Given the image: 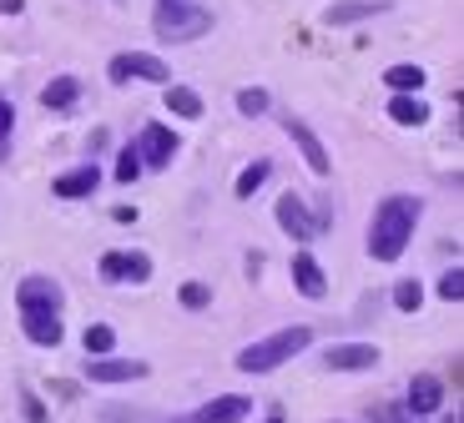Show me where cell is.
Listing matches in <instances>:
<instances>
[{
    "label": "cell",
    "instance_id": "cell-1",
    "mask_svg": "<svg viewBox=\"0 0 464 423\" xmlns=\"http://www.w3.org/2000/svg\"><path fill=\"white\" fill-rule=\"evenodd\" d=\"M419 217H424V202L419 197H383L379 207H373L369 217V257L373 263H399L409 247V237H414Z\"/></svg>",
    "mask_w": 464,
    "mask_h": 423
},
{
    "label": "cell",
    "instance_id": "cell-2",
    "mask_svg": "<svg viewBox=\"0 0 464 423\" xmlns=\"http://www.w3.org/2000/svg\"><path fill=\"white\" fill-rule=\"evenodd\" d=\"M308 343H314V328H308V322H293V328L267 332V338H257V343H247L243 353H237V373H273V368H283Z\"/></svg>",
    "mask_w": 464,
    "mask_h": 423
},
{
    "label": "cell",
    "instance_id": "cell-3",
    "mask_svg": "<svg viewBox=\"0 0 464 423\" xmlns=\"http://www.w3.org/2000/svg\"><path fill=\"white\" fill-rule=\"evenodd\" d=\"M151 25H157V35H162V41H198L202 31H212V11L177 0V5H162Z\"/></svg>",
    "mask_w": 464,
    "mask_h": 423
},
{
    "label": "cell",
    "instance_id": "cell-4",
    "mask_svg": "<svg viewBox=\"0 0 464 423\" xmlns=\"http://www.w3.org/2000/svg\"><path fill=\"white\" fill-rule=\"evenodd\" d=\"M106 76H111V86H127L131 76L157 81V86H172V66H167L162 56H151V51H121V56H111Z\"/></svg>",
    "mask_w": 464,
    "mask_h": 423
},
{
    "label": "cell",
    "instance_id": "cell-5",
    "mask_svg": "<svg viewBox=\"0 0 464 423\" xmlns=\"http://www.w3.org/2000/svg\"><path fill=\"white\" fill-rule=\"evenodd\" d=\"M177 151H182V141H177L172 126H162V121H147V126H141V137H137V157H141V167L162 172V167H172Z\"/></svg>",
    "mask_w": 464,
    "mask_h": 423
},
{
    "label": "cell",
    "instance_id": "cell-6",
    "mask_svg": "<svg viewBox=\"0 0 464 423\" xmlns=\"http://www.w3.org/2000/svg\"><path fill=\"white\" fill-rule=\"evenodd\" d=\"M283 131H288L293 147L303 151V161H308V172H314V177H328V172H334V161H328L324 141H318V131H314L308 121H298V116H283Z\"/></svg>",
    "mask_w": 464,
    "mask_h": 423
},
{
    "label": "cell",
    "instance_id": "cell-7",
    "mask_svg": "<svg viewBox=\"0 0 464 423\" xmlns=\"http://www.w3.org/2000/svg\"><path fill=\"white\" fill-rule=\"evenodd\" d=\"M278 222H283V232H288V237H298V242H314L318 232H324V217H314V212L303 207L298 192L278 197Z\"/></svg>",
    "mask_w": 464,
    "mask_h": 423
},
{
    "label": "cell",
    "instance_id": "cell-8",
    "mask_svg": "<svg viewBox=\"0 0 464 423\" xmlns=\"http://www.w3.org/2000/svg\"><path fill=\"white\" fill-rule=\"evenodd\" d=\"M102 277L106 283H147L151 277V257L147 252H102Z\"/></svg>",
    "mask_w": 464,
    "mask_h": 423
},
{
    "label": "cell",
    "instance_id": "cell-9",
    "mask_svg": "<svg viewBox=\"0 0 464 423\" xmlns=\"http://www.w3.org/2000/svg\"><path fill=\"white\" fill-rule=\"evenodd\" d=\"M21 332L35 348H61V338H66L61 312H51V308H21Z\"/></svg>",
    "mask_w": 464,
    "mask_h": 423
},
{
    "label": "cell",
    "instance_id": "cell-10",
    "mask_svg": "<svg viewBox=\"0 0 464 423\" xmlns=\"http://www.w3.org/2000/svg\"><path fill=\"white\" fill-rule=\"evenodd\" d=\"M61 303H66V293H61L56 277H21V287H15V308H51L61 312Z\"/></svg>",
    "mask_w": 464,
    "mask_h": 423
},
{
    "label": "cell",
    "instance_id": "cell-11",
    "mask_svg": "<svg viewBox=\"0 0 464 423\" xmlns=\"http://www.w3.org/2000/svg\"><path fill=\"white\" fill-rule=\"evenodd\" d=\"M324 363L334 373H369V368H379V348L373 343H334L324 353Z\"/></svg>",
    "mask_w": 464,
    "mask_h": 423
},
{
    "label": "cell",
    "instance_id": "cell-12",
    "mask_svg": "<svg viewBox=\"0 0 464 423\" xmlns=\"http://www.w3.org/2000/svg\"><path fill=\"white\" fill-rule=\"evenodd\" d=\"M96 187H102V172H96V161H82V167L61 172L56 182H51V192H56L61 202H82V197H92Z\"/></svg>",
    "mask_w": 464,
    "mask_h": 423
},
{
    "label": "cell",
    "instance_id": "cell-13",
    "mask_svg": "<svg viewBox=\"0 0 464 423\" xmlns=\"http://www.w3.org/2000/svg\"><path fill=\"white\" fill-rule=\"evenodd\" d=\"M86 378L92 383H137V378H147V363L141 358H92Z\"/></svg>",
    "mask_w": 464,
    "mask_h": 423
},
{
    "label": "cell",
    "instance_id": "cell-14",
    "mask_svg": "<svg viewBox=\"0 0 464 423\" xmlns=\"http://www.w3.org/2000/svg\"><path fill=\"white\" fill-rule=\"evenodd\" d=\"M444 403V383L434 373H419L414 383H409V393H404V413L409 418H424V413H434Z\"/></svg>",
    "mask_w": 464,
    "mask_h": 423
},
{
    "label": "cell",
    "instance_id": "cell-15",
    "mask_svg": "<svg viewBox=\"0 0 464 423\" xmlns=\"http://www.w3.org/2000/svg\"><path fill=\"white\" fill-rule=\"evenodd\" d=\"M389 11V0H338L324 11V25H359V21H373V15Z\"/></svg>",
    "mask_w": 464,
    "mask_h": 423
},
{
    "label": "cell",
    "instance_id": "cell-16",
    "mask_svg": "<svg viewBox=\"0 0 464 423\" xmlns=\"http://www.w3.org/2000/svg\"><path fill=\"white\" fill-rule=\"evenodd\" d=\"M247 413H253V403L247 399H237V393H227V399H212V403H202L198 413L187 423H243Z\"/></svg>",
    "mask_w": 464,
    "mask_h": 423
},
{
    "label": "cell",
    "instance_id": "cell-17",
    "mask_svg": "<svg viewBox=\"0 0 464 423\" xmlns=\"http://www.w3.org/2000/svg\"><path fill=\"white\" fill-rule=\"evenodd\" d=\"M293 287H298L303 298H324L328 293V277H324V267H318V257H308V252H298L293 257Z\"/></svg>",
    "mask_w": 464,
    "mask_h": 423
},
{
    "label": "cell",
    "instance_id": "cell-18",
    "mask_svg": "<svg viewBox=\"0 0 464 423\" xmlns=\"http://www.w3.org/2000/svg\"><path fill=\"white\" fill-rule=\"evenodd\" d=\"M41 101H46L51 111H71V106L82 101V81H76V76H56V81H46Z\"/></svg>",
    "mask_w": 464,
    "mask_h": 423
},
{
    "label": "cell",
    "instance_id": "cell-19",
    "mask_svg": "<svg viewBox=\"0 0 464 423\" xmlns=\"http://www.w3.org/2000/svg\"><path fill=\"white\" fill-rule=\"evenodd\" d=\"M389 121L394 126H424L430 121V101H424V96H394V101H389Z\"/></svg>",
    "mask_w": 464,
    "mask_h": 423
},
{
    "label": "cell",
    "instance_id": "cell-20",
    "mask_svg": "<svg viewBox=\"0 0 464 423\" xmlns=\"http://www.w3.org/2000/svg\"><path fill=\"white\" fill-rule=\"evenodd\" d=\"M383 81H389V91H394V96H419V86H424V66L399 61V66L383 71Z\"/></svg>",
    "mask_w": 464,
    "mask_h": 423
},
{
    "label": "cell",
    "instance_id": "cell-21",
    "mask_svg": "<svg viewBox=\"0 0 464 423\" xmlns=\"http://www.w3.org/2000/svg\"><path fill=\"white\" fill-rule=\"evenodd\" d=\"M167 111L182 116V121H198L202 116V96L192 86H167Z\"/></svg>",
    "mask_w": 464,
    "mask_h": 423
},
{
    "label": "cell",
    "instance_id": "cell-22",
    "mask_svg": "<svg viewBox=\"0 0 464 423\" xmlns=\"http://www.w3.org/2000/svg\"><path fill=\"white\" fill-rule=\"evenodd\" d=\"M267 172H273V161H247L243 172H237V187H232V192H237V197L247 202V197H253L257 187L267 182Z\"/></svg>",
    "mask_w": 464,
    "mask_h": 423
},
{
    "label": "cell",
    "instance_id": "cell-23",
    "mask_svg": "<svg viewBox=\"0 0 464 423\" xmlns=\"http://www.w3.org/2000/svg\"><path fill=\"white\" fill-rule=\"evenodd\" d=\"M394 308L399 312H419V308H424V287H419V277L394 283Z\"/></svg>",
    "mask_w": 464,
    "mask_h": 423
},
{
    "label": "cell",
    "instance_id": "cell-24",
    "mask_svg": "<svg viewBox=\"0 0 464 423\" xmlns=\"http://www.w3.org/2000/svg\"><path fill=\"white\" fill-rule=\"evenodd\" d=\"M82 343H86V353H92V358H106V353H111V348H116V332L106 328V322H92V328H86V338H82Z\"/></svg>",
    "mask_w": 464,
    "mask_h": 423
},
{
    "label": "cell",
    "instance_id": "cell-25",
    "mask_svg": "<svg viewBox=\"0 0 464 423\" xmlns=\"http://www.w3.org/2000/svg\"><path fill=\"white\" fill-rule=\"evenodd\" d=\"M267 106H273V96H267L263 86H243V91H237V111L243 116H263Z\"/></svg>",
    "mask_w": 464,
    "mask_h": 423
},
{
    "label": "cell",
    "instance_id": "cell-26",
    "mask_svg": "<svg viewBox=\"0 0 464 423\" xmlns=\"http://www.w3.org/2000/svg\"><path fill=\"white\" fill-rule=\"evenodd\" d=\"M137 177H141V157H137V147H127L121 157H116V182H121V187H131Z\"/></svg>",
    "mask_w": 464,
    "mask_h": 423
},
{
    "label": "cell",
    "instance_id": "cell-27",
    "mask_svg": "<svg viewBox=\"0 0 464 423\" xmlns=\"http://www.w3.org/2000/svg\"><path fill=\"white\" fill-rule=\"evenodd\" d=\"M177 298H182V308L198 312V308H208V303H212V287L208 283H182V293H177Z\"/></svg>",
    "mask_w": 464,
    "mask_h": 423
},
{
    "label": "cell",
    "instance_id": "cell-28",
    "mask_svg": "<svg viewBox=\"0 0 464 423\" xmlns=\"http://www.w3.org/2000/svg\"><path fill=\"white\" fill-rule=\"evenodd\" d=\"M440 298L444 303H459L464 298V267H450V273L440 277Z\"/></svg>",
    "mask_w": 464,
    "mask_h": 423
},
{
    "label": "cell",
    "instance_id": "cell-29",
    "mask_svg": "<svg viewBox=\"0 0 464 423\" xmlns=\"http://www.w3.org/2000/svg\"><path fill=\"white\" fill-rule=\"evenodd\" d=\"M11 126H15V106L0 96V157H5V141H11Z\"/></svg>",
    "mask_w": 464,
    "mask_h": 423
},
{
    "label": "cell",
    "instance_id": "cell-30",
    "mask_svg": "<svg viewBox=\"0 0 464 423\" xmlns=\"http://www.w3.org/2000/svg\"><path fill=\"white\" fill-rule=\"evenodd\" d=\"M21 409H25V418H31V423H46V409L35 403V393H21Z\"/></svg>",
    "mask_w": 464,
    "mask_h": 423
},
{
    "label": "cell",
    "instance_id": "cell-31",
    "mask_svg": "<svg viewBox=\"0 0 464 423\" xmlns=\"http://www.w3.org/2000/svg\"><path fill=\"white\" fill-rule=\"evenodd\" d=\"M373 418L379 423H404V409H373Z\"/></svg>",
    "mask_w": 464,
    "mask_h": 423
},
{
    "label": "cell",
    "instance_id": "cell-32",
    "mask_svg": "<svg viewBox=\"0 0 464 423\" xmlns=\"http://www.w3.org/2000/svg\"><path fill=\"white\" fill-rule=\"evenodd\" d=\"M25 11V0H0V15H21Z\"/></svg>",
    "mask_w": 464,
    "mask_h": 423
},
{
    "label": "cell",
    "instance_id": "cell-33",
    "mask_svg": "<svg viewBox=\"0 0 464 423\" xmlns=\"http://www.w3.org/2000/svg\"><path fill=\"white\" fill-rule=\"evenodd\" d=\"M162 5H177V0H157V11H162Z\"/></svg>",
    "mask_w": 464,
    "mask_h": 423
},
{
    "label": "cell",
    "instance_id": "cell-34",
    "mask_svg": "<svg viewBox=\"0 0 464 423\" xmlns=\"http://www.w3.org/2000/svg\"><path fill=\"white\" fill-rule=\"evenodd\" d=\"M267 423H283V413H273V418H267Z\"/></svg>",
    "mask_w": 464,
    "mask_h": 423
},
{
    "label": "cell",
    "instance_id": "cell-35",
    "mask_svg": "<svg viewBox=\"0 0 464 423\" xmlns=\"http://www.w3.org/2000/svg\"><path fill=\"white\" fill-rule=\"evenodd\" d=\"M444 423H459V418H444Z\"/></svg>",
    "mask_w": 464,
    "mask_h": 423
},
{
    "label": "cell",
    "instance_id": "cell-36",
    "mask_svg": "<svg viewBox=\"0 0 464 423\" xmlns=\"http://www.w3.org/2000/svg\"><path fill=\"white\" fill-rule=\"evenodd\" d=\"M172 423H187V418H172Z\"/></svg>",
    "mask_w": 464,
    "mask_h": 423
}]
</instances>
